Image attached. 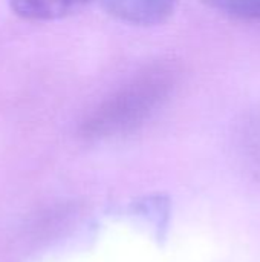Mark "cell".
Wrapping results in <instances>:
<instances>
[{
  "instance_id": "obj_1",
  "label": "cell",
  "mask_w": 260,
  "mask_h": 262,
  "mask_svg": "<svg viewBox=\"0 0 260 262\" xmlns=\"http://www.w3.org/2000/svg\"><path fill=\"white\" fill-rule=\"evenodd\" d=\"M179 81L181 68L172 58L143 66L84 115L80 137L101 141L133 134L172 100Z\"/></svg>"
},
{
  "instance_id": "obj_2",
  "label": "cell",
  "mask_w": 260,
  "mask_h": 262,
  "mask_svg": "<svg viewBox=\"0 0 260 262\" xmlns=\"http://www.w3.org/2000/svg\"><path fill=\"white\" fill-rule=\"evenodd\" d=\"M101 3L107 14L123 23L155 26L173 15L179 0H101Z\"/></svg>"
},
{
  "instance_id": "obj_3",
  "label": "cell",
  "mask_w": 260,
  "mask_h": 262,
  "mask_svg": "<svg viewBox=\"0 0 260 262\" xmlns=\"http://www.w3.org/2000/svg\"><path fill=\"white\" fill-rule=\"evenodd\" d=\"M11 11L26 21H52L83 9L92 0H8Z\"/></svg>"
},
{
  "instance_id": "obj_4",
  "label": "cell",
  "mask_w": 260,
  "mask_h": 262,
  "mask_svg": "<svg viewBox=\"0 0 260 262\" xmlns=\"http://www.w3.org/2000/svg\"><path fill=\"white\" fill-rule=\"evenodd\" d=\"M208 8L244 21H260V0H202Z\"/></svg>"
}]
</instances>
